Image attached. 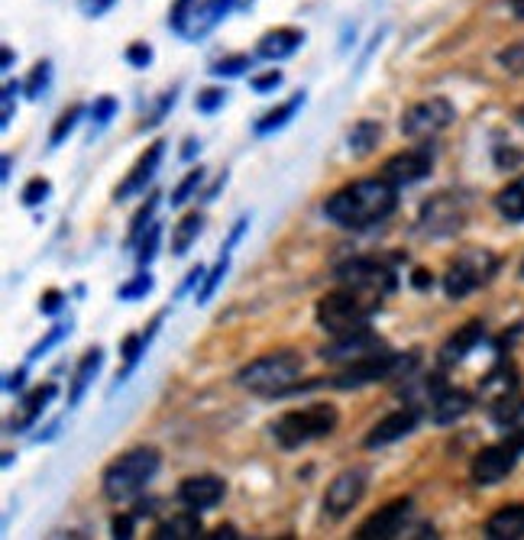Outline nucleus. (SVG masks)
Returning a JSON list of instances; mask_svg holds the SVG:
<instances>
[{"label": "nucleus", "instance_id": "c03bdc74", "mask_svg": "<svg viewBox=\"0 0 524 540\" xmlns=\"http://www.w3.org/2000/svg\"><path fill=\"white\" fill-rule=\"evenodd\" d=\"M65 334H68V324H55V327L49 330V334H46V337L39 340V343L33 346V350H30V359H39V356H46V353L52 350V346L59 343V340H62Z\"/></svg>", "mask_w": 524, "mask_h": 540}, {"label": "nucleus", "instance_id": "9b49d317", "mask_svg": "<svg viewBox=\"0 0 524 540\" xmlns=\"http://www.w3.org/2000/svg\"><path fill=\"white\" fill-rule=\"evenodd\" d=\"M382 350H385V340L369 324H363L356 330H347V334H337L334 343L321 350V359L330 366H350V363H360V359L376 356Z\"/></svg>", "mask_w": 524, "mask_h": 540}, {"label": "nucleus", "instance_id": "13d9d810", "mask_svg": "<svg viewBox=\"0 0 524 540\" xmlns=\"http://www.w3.org/2000/svg\"><path fill=\"white\" fill-rule=\"evenodd\" d=\"M198 149H201V143H198V140H185V149H182V156H185V159H191V156H195Z\"/></svg>", "mask_w": 524, "mask_h": 540}, {"label": "nucleus", "instance_id": "4be33fe9", "mask_svg": "<svg viewBox=\"0 0 524 540\" xmlns=\"http://www.w3.org/2000/svg\"><path fill=\"white\" fill-rule=\"evenodd\" d=\"M55 392H59V389H55L52 382H49V385H39V389H33L30 395L23 398V405L17 408V414H13V418H10L7 431H10V434H23L26 427H33V424L39 421V414H43L46 405L55 398Z\"/></svg>", "mask_w": 524, "mask_h": 540}, {"label": "nucleus", "instance_id": "bb28decb", "mask_svg": "<svg viewBox=\"0 0 524 540\" xmlns=\"http://www.w3.org/2000/svg\"><path fill=\"white\" fill-rule=\"evenodd\" d=\"M379 140H382V123L360 120V123H353V130L347 136V146H350V152H353L356 159H363V156H369V152L379 146Z\"/></svg>", "mask_w": 524, "mask_h": 540}, {"label": "nucleus", "instance_id": "c9c22d12", "mask_svg": "<svg viewBox=\"0 0 524 540\" xmlns=\"http://www.w3.org/2000/svg\"><path fill=\"white\" fill-rule=\"evenodd\" d=\"M195 10H198V0H175L169 13V26L175 33H188V23L195 17Z\"/></svg>", "mask_w": 524, "mask_h": 540}, {"label": "nucleus", "instance_id": "f257e3e1", "mask_svg": "<svg viewBox=\"0 0 524 540\" xmlns=\"http://www.w3.org/2000/svg\"><path fill=\"white\" fill-rule=\"evenodd\" d=\"M398 207V188L389 178H363L347 188L334 191L324 204V214L334 220L337 227L363 230L372 224H382L385 217H392Z\"/></svg>", "mask_w": 524, "mask_h": 540}, {"label": "nucleus", "instance_id": "603ef678", "mask_svg": "<svg viewBox=\"0 0 524 540\" xmlns=\"http://www.w3.org/2000/svg\"><path fill=\"white\" fill-rule=\"evenodd\" d=\"M114 4L117 0H81V10H85V17H104Z\"/></svg>", "mask_w": 524, "mask_h": 540}, {"label": "nucleus", "instance_id": "4468645a", "mask_svg": "<svg viewBox=\"0 0 524 540\" xmlns=\"http://www.w3.org/2000/svg\"><path fill=\"white\" fill-rule=\"evenodd\" d=\"M366 495V469H343L324 492V511L330 518H343L360 505Z\"/></svg>", "mask_w": 524, "mask_h": 540}, {"label": "nucleus", "instance_id": "c85d7f7f", "mask_svg": "<svg viewBox=\"0 0 524 540\" xmlns=\"http://www.w3.org/2000/svg\"><path fill=\"white\" fill-rule=\"evenodd\" d=\"M233 7V0H204V7L195 10V26L188 30V36H204L211 30V26L220 23V17H227V10Z\"/></svg>", "mask_w": 524, "mask_h": 540}, {"label": "nucleus", "instance_id": "b1692460", "mask_svg": "<svg viewBox=\"0 0 524 540\" xmlns=\"http://www.w3.org/2000/svg\"><path fill=\"white\" fill-rule=\"evenodd\" d=\"M470 405H473V398L466 395V392H460V389H440L437 395H434V401H431V418L437 421V424H453L457 418H463L466 411H470Z\"/></svg>", "mask_w": 524, "mask_h": 540}, {"label": "nucleus", "instance_id": "e2e57ef3", "mask_svg": "<svg viewBox=\"0 0 524 540\" xmlns=\"http://www.w3.org/2000/svg\"><path fill=\"white\" fill-rule=\"evenodd\" d=\"M518 123H524V107L518 110Z\"/></svg>", "mask_w": 524, "mask_h": 540}, {"label": "nucleus", "instance_id": "aec40b11", "mask_svg": "<svg viewBox=\"0 0 524 540\" xmlns=\"http://www.w3.org/2000/svg\"><path fill=\"white\" fill-rule=\"evenodd\" d=\"M301 46H305V33L295 30V26H279V30H269L259 39L256 55L259 59H269V62H282L288 55H295Z\"/></svg>", "mask_w": 524, "mask_h": 540}, {"label": "nucleus", "instance_id": "5701e85b", "mask_svg": "<svg viewBox=\"0 0 524 540\" xmlns=\"http://www.w3.org/2000/svg\"><path fill=\"white\" fill-rule=\"evenodd\" d=\"M489 540H521L524 537V505H505L486 521Z\"/></svg>", "mask_w": 524, "mask_h": 540}, {"label": "nucleus", "instance_id": "37998d69", "mask_svg": "<svg viewBox=\"0 0 524 540\" xmlns=\"http://www.w3.org/2000/svg\"><path fill=\"white\" fill-rule=\"evenodd\" d=\"M224 101H227V91H224V88H204V91L198 94L195 107L201 110V114H214L217 107H224Z\"/></svg>", "mask_w": 524, "mask_h": 540}, {"label": "nucleus", "instance_id": "7ed1b4c3", "mask_svg": "<svg viewBox=\"0 0 524 540\" xmlns=\"http://www.w3.org/2000/svg\"><path fill=\"white\" fill-rule=\"evenodd\" d=\"M156 473H159V450L136 447L104 469V495L110 502H130V498H136L153 482Z\"/></svg>", "mask_w": 524, "mask_h": 540}, {"label": "nucleus", "instance_id": "f704fd0d", "mask_svg": "<svg viewBox=\"0 0 524 540\" xmlns=\"http://www.w3.org/2000/svg\"><path fill=\"white\" fill-rule=\"evenodd\" d=\"M146 343H149V340H146V337H140V334H130L127 340H123L120 353H123V363H127V369H123L120 376H117L120 382H123V376H127V372H130L136 363H140V356L146 353Z\"/></svg>", "mask_w": 524, "mask_h": 540}, {"label": "nucleus", "instance_id": "0eeeda50", "mask_svg": "<svg viewBox=\"0 0 524 540\" xmlns=\"http://www.w3.org/2000/svg\"><path fill=\"white\" fill-rule=\"evenodd\" d=\"M495 269H499V259L489 249H466L457 259L450 262V269L444 275V292L447 298L460 301L470 292H476L479 285L492 282Z\"/></svg>", "mask_w": 524, "mask_h": 540}, {"label": "nucleus", "instance_id": "72a5a7b5", "mask_svg": "<svg viewBox=\"0 0 524 540\" xmlns=\"http://www.w3.org/2000/svg\"><path fill=\"white\" fill-rule=\"evenodd\" d=\"M78 120H81V107L75 104V107H68L65 114L55 120V127H52V136H49V143L52 146H59V143H65L68 140V133H72L75 127H78Z\"/></svg>", "mask_w": 524, "mask_h": 540}, {"label": "nucleus", "instance_id": "f03ea898", "mask_svg": "<svg viewBox=\"0 0 524 540\" xmlns=\"http://www.w3.org/2000/svg\"><path fill=\"white\" fill-rule=\"evenodd\" d=\"M301 369H305V359H301L295 350H275V353L253 359L250 366H243L237 372V382L253 395L275 398V395L298 389Z\"/></svg>", "mask_w": 524, "mask_h": 540}, {"label": "nucleus", "instance_id": "e433bc0d", "mask_svg": "<svg viewBox=\"0 0 524 540\" xmlns=\"http://www.w3.org/2000/svg\"><path fill=\"white\" fill-rule=\"evenodd\" d=\"M49 78H52V62H39L33 72H30V78H26V98H39V94H43L46 88H49Z\"/></svg>", "mask_w": 524, "mask_h": 540}, {"label": "nucleus", "instance_id": "052dcab7", "mask_svg": "<svg viewBox=\"0 0 524 540\" xmlns=\"http://www.w3.org/2000/svg\"><path fill=\"white\" fill-rule=\"evenodd\" d=\"M10 169H13V156H4V172H0V178H4V182L10 178Z\"/></svg>", "mask_w": 524, "mask_h": 540}, {"label": "nucleus", "instance_id": "6e6d98bb", "mask_svg": "<svg viewBox=\"0 0 524 540\" xmlns=\"http://www.w3.org/2000/svg\"><path fill=\"white\" fill-rule=\"evenodd\" d=\"M246 224H250V220H246V217H243V220H237V227H233V233H230V240L224 243V253H227V249H230L233 243H237V240L243 237V230H246Z\"/></svg>", "mask_w": 524, "mask_h": 540}, {"label": "nucleus", "instance_id": "9d476101", "mask_svg": "<svg viewBox=\"0 0 524 540\" xmlns=\"http://www.w3.org/2000/svg\"><path fill=\"white\" fill-rule=\"evenodd\" d=\"M457 120V110L447 98H427L421 104H411L402 114V133L411 140H431L440 130H447Z\"/></svg>", "mask_w": 524, "mask_h": 540}, {"label": "nucleus", "instance_id": "bf43d9fd", "mask_svg": "<svg viewBox=\"0 0 524 540\" xmlns=\"http://www.w3.org/2000/svg\"><path fill=\"white\" fill-rule=\"evenodd\" d=\"M508 7H512V13L518 20H524V0H508Z\"/></svg>", "mask_w": 524, "mask_h": 540}, {"label": "nucleus", "instance_id": "393cba45", "mask_svg": "<svg viewBox=\"0 0 524 540\" xmlns=\"http://www.w3.org/2000/svg\"><path fill=\"white\" fill-rule=\"evenodd\" d=\"M201 531L204 528H201L198 511L188 508V511H182V515H172V518H165L162 524H156L153 537L156 540H198Z\"/></svg>", "mask_w": 524, "mask_h": 540}, {"label": "nucleus", "instance_id": "20e7f679", "mask_svg": "<svg viewBox=\"0 0 524 540\" xmlns=\"http://www.w3.org/2000/svg\"><path fill=\"white\" fill-rule=\"evenodd\" d=\"M418 366V353H395L385 346L382 353L376 356H366L360 363H350L343 366L334 379H327V385H334L340 392H350V389H363V385L372 382H389V379H411V372Z\"/></svg>", "mask_w": 524, "mask_h": 540}, {"label": "nucleus", "instance_id": "412c9836", "mask_svg": "<svg viewBox=\"0 0 524 540\" xmlns=\"http://www.w3.org/2000/svg\"><path fill=\"white\" fill-rule=\"evenodd\" d=\"M482 337H486V327H482L479 321L463 324L457 334H453L444 346H440L437 359H440L444 366H457V363H463V359L476 350V346L482 343Z\"/></svg>", "mask_w": 524, "mask_h": 540}, {"label": "nucleus", "instance_id": "3c124183", "mask_svg": "<svg viewBox=\"0 0 524 540\" xmlns=\"http://www.w3.org/2000/svg\"><path fill=\"white\" fill-rule=\"evenodd\" d=\"M13 94H17V81H7L4 85V117H0V127H10V120H13Z\"/></svg>", "mask_w": 524, "mask_h": 540}, {"label": "nucleus", "instance_id": "864d4df0", "mask_svg": "<svg viewBox=\"0 0 524 540\" xmlns=\"http://www.w3.org/2000/svg\"><path fill=\"white\" fill-rule=\"evenodd\" d=\"M211 540H237L240 534H237V528L233 524H220V528H214V534H208Z\"/></svg>", "mask_w": 524, "mask_h": 540}, {"label": "nucleus", "instance_id": "79ce46f5", "mask_svg": "<svg viewBox=\"0 0 524 540\" xmlns=\"http://www.w3.org/2000/svg\"><path fill=\"white\" fill-rule=\"evenodd\" d=\"M201 178H204V172L201 169H195V172H188L182 182H178V188L172 191V207H182L191 195L198 191V185H201Z\"/></svg>", "mask_w": 524, "mask_h": 540}, {"label": "nucleus", "instance_id": "f3484780", "mask_svg": "<svg viewBox=\"0 0 524 540\" xmlns=\"http://www.w3.org/2000/svg\"><path fill=\"white\" fill-rule=\"evenodd\" d=\"M227 486L224 479L217 476H188L182 486H178V502L185 508H195V511H208L214 505L224 502Z\"/></svg>", "mask_w": 524, "mask_h": 540}, {"label": "nucleus", "instance_id": "6ab92c4d", "mask_svg": "<svg viewBox=\"0 0 524 540\" xmlns=\"http://www.w3.org/2000/svg\"><path fill=\"white\" fill-rule=\"evenodd\" d=\"M489 414H492V424L499 427L508 440L524 443V398H518L515 392L495 398Z\"/></svg>", "mask_w": 524, "mask_h": 540}, {"label": "nucleus", "instance_id": "7c9ffc66", "mask_svg": "<svg viewBox=\"0 0 524 540\" xmlns=\"http://www.w3.org/2000/svg\"><path fill=\"white\" fill-rule=\"evenodd\" d=\"M201 227H204V217H201L198 211H195V214H185V217H182V224L175 227V237H172V253H175V256H185L188 249H191V243L198 240Z\"/></svg>", "mask_w": 524, "mask_h": 540}, {"label": "nucleus", "instance_id": "6e6552de", "mask_svg": "<svg viewBox=\"0 0 524 540\" xmlns=\"http://www.w3.org/2000/svg\"><path fill=\"white\" fill-rule=\"evenodd\" d=\"M337 282L347 288H356V292H363V295H372V298H389L398 288L395 272L385 269L376 259L343 262V266H337Z\"/></svg>", "mask_w": 524, "mask_h": 540}, {"label": "nucleus", "instance_id": "c756f323", "mask_svg": "<svg viewBox=\"0 0 524 540\" xmlns=\"http://www.w3.org/2000/svg\"><path fill=\"white\" fill-rule=\"evenodd\" d=\"M495 207H499V214L505 220H524V178H518L515 185H508L499 191V198H495Z\"/></svg>", "mask_w": 524, "mask_h": 540}, {"label": "nucleus", "instance_id": "58836bf2", "mask_svg": "<svg viewBox=\"0 0 524 540\" xmlns=\"http://www.w3.org/2000/svg\"><path fill=\"white\" fill-rule=\"evenodd\" d=\"M227 262H230V259H227V253H224V256L217 259V266L208 272V279H204L201 292H198V304H208V301H211V295L217 292V285L224 282V275H227Z\"/></svg>", "mask_w": 524, "mask_h": 540}, {"label": "nucleus", "instance_id": "680f3d73", "mask_svg": "<svg viewBox=\"0 0 524 540\" xmlns=\"http://www.w3.org/2000/svg\"><path fill=\"white\" fill-rule=\"evenodd\" d=\"M10 65H13V49L7 46V49H4V68H10Z\"/></svg>", "mask_w": 524, "mask_h": 540}, {"label": "nucleus", "instance_id": "4d7b16f0", "mask_svg": "<svg viewBox=\"0 0 524 540\" xmlns=\"http://www.w3.org/2000/svg\"><path fill=\"white\" fill-rule=\"evenodd\" d=\"M23 379H26V369H17V372H13V376L7 379V389H10V392L23 389Z\"/></svg>", "mask_w": 524, "mask_h": 540}, {"label": "nucleus", "instance_id": "2eb2a0df", "mask_svg": "<svg viewBox=\"0 0 524 540\" xmlns=\"http://www.w3.org/2000/svg\"><path fill=\"white\" fill-rule=\"evenodd\" d=\"M411 515V498H395V502L382 505L379 511H372V515L356 528V540H389V537H398L405 528V521Z\"/></svg>", "mask_w": 524, "mask_h": 540}, {"label": "nucleus", "instance_id": "4c0bfd02", "mask_svg": "<svg viewBox=\"0 0 524 540\" xmlns=\"http://www.w3.org/2000/svg\"><path fill=\"white\" fill-rule=\"evenodd\" d=\"M49 195H52V185L46 182V178H30V182H26L23 191H20V201L26 207H39Z\"/></svg>", "mask_w": 524, "mask_h": 540}, {"label": "nucleus", "instance_id": "dca6fc26", "mask_svg": "<svg viewBox=\"0 0 524 540\" xmlns=\"http://www.w3.org/2000/svg\"><path fill=\"white\" fill-rule=\"evenodd\" d=\"M421 421V408L418 405H405L392 414H385L382 421L372 424V431L366 434V450H379V447H389L395 440H405L408 434H415V427Z\"/></svg>", "mask_w": 524, "mask_h": 540}, {"label": "nucleus", "instance_id": "2f4dec72", "mask_svg": "<svg viewBox=\"0 0 524 540\" xmlns=\"http://www.w3.org/2000/svg\"><path fill=\"white\" fill-rule=\"evenodd\" d=\"M156 207H159V195H149V201L136 211V217H133V227H130V237H127V243L133 246V243H140V237L149 230V224H153V214H156Z\"/></svg>", "mask_w": 524, "mask_h": 540}, {"label": "nucleus", "instance_id": "ea45409f", "mask_svg": "<svg viewBox=\"0 0 524 540\" xmlns=\"http://www.w3.org/2000/svg\"><path fill=\"white\" fill-rule=\"evenodd\" d=\"M149 292H153V275L149 272H140L133 282H127L120 288V301H136V298H146Z\"/></svg>", "mask_w": 524, "mask_h": 540}, {"label": "nucleus", "instance_id": "ddd939ff", "mask_svg": "<svg viewBox=\"0 0 524 540\" xmlns=\"http://www.w3.org/2000/svg\"><path fill=\"white\" fill-rule=\"evenodd\" d=\"M466 220V207L457 195H434L421 207V233L424 237H450V233H457Z\"/></svg>", "mask_w": 524, "mask_h": 540}, {"label": "nucleus", "instance_id": "0e129e2a", "mask_svg": "<svg viewBox=\"0 0 524 540\" xmlns=\"http://www.w3.org/2000/svg\"><path fill=\"white\" fill-rule=\"evenodd\" d=\"M521 279H524V262H521Z\"/></svg>", "mask_w": 524, "mask_h": 540}, {"label": "nucleus", "instance_id": "cd10ccee", "mask_svg": "<svg viewBox=\"0 0 524 540\" xmlns=\"http://www.w3.org/2000/svg\"><path fill=\"white\" fill-rule=\"evenodd\" d=\"M301 104H305V94H295L292 101L279 104V107H275V110H269V114L262 117V120H256V127H253V130H256L259 136H269V133H275V130H282L285 123H288V120H292V117L298 114V107H301Z\"/></svg>", "mask_w": 524, "mask_h": 540}, {"label": "nucleus", "instance_id": "1a4fd4ad", "mask_svg": "<svg viewBox=\"0 0 524 540\" xmlns=\"http://www.w3.org/2000/svg\"><path fill=\"white\" fill-rule=\"evenodd\" d=\"M521 450H524V443L508 440V437L502 443H492V447H482L473 456V466H470L473 482L476 486H499V482H505L508 476H512Z\"/></svg>", "mask_w": 524, "mask_h": 540}, {"label": "nucleus", "instance_id": "8fccbe9b", "mask_svg": "<svg viewBox=\"0 0 524 540\" xmlns=\"http://www.w3.org/2000/svg\"><path fill=\"white\" fill-rule=\"evenodd\" d=\"M279 85H282V72H275V68H272V72H266V75H256V78H253V88H256L259 94H266V91L279 88Z\"/></svg>", "mask_w": 524, "mask_h": 540}, {"label": "nucleus", "instance_id": "09e8293b", "mask_svg": "<svg viewBox=\"0 0 524 540\" xmlns=\"http://www.w3.org/2000/svg\"><path fill=\"white\" fill-rule=\"evenodd\" d=\"M133 524H136V515H114L110 531H114L117 540H127V537H133Z\"/></svg>", "mask_w": 524, "mask_h": 540}, {"label": "nucleus", "instance_id": "a211bd4d", "mask_svg": "<svg viewBox=\"0 0 524 540\" xmlns=\"http://www.w3.org/2000/svg\"><path fill=\"white\" fill-rule=\"evenodd\" d=\"M162 156H165V143H153L140 159H136V165L130 169V175L123 178V185L114 191V198L117 201H127L130 195H140V191H146V185L153 182V175L159 172V165H162Z\"/></svg>", "mask_w": 524, "mask_h": 540}, {"label": "nucleus", "instance_id": "a18cd8bd", "mask_svg": "<svg viewBox=\"0 0 524 540\" xmlns=\"http://www.w3.org/2000/svg\"><path fill=\"white\" fill-rule=\"evenodd\" d=\"M114 114H117V101L114 98H98L91 107V120L98 123V127H107Z\"/></svg>", "mask_w": 524, "mask_h": 540}, {"label": "nucleus", "instance_id": "49530a36", "mask_svg": "<svg viewBox=\"0 0 524 540\" xmlns=\"http://www.w3.org/2000/svg\"><path fill=\"white\" fill-rule=\"evenodd\" d=\"M127 62H130L133 68H146L149 62H153V49H149L146 43H133V46L127 49Z\"/></svg>", "mask_w": 524, "mask_h": 540}, {"label": "nucleus", "instance_id": "423d86ee", "mask_svg": "<svg viewBox=\"0 0 524 540\" xmlns=\"http://www.w3.org/2000/svg\"><path fill=\"white\" fill-rule=\"evenodd\" d=\"M340 414L334 405H311L301 411H288L272 424V434L282 450H298L311 440H321L334 434Z\"/></svg>", "mask_w": 524, "mask_h": 540}, {"label": "nucleus", "instance_id": "473e14b6", "mask_svg": "<svg viewBox=\"0 0 524 540\" xmlns=\"http://www.w3.org/2000/svg\"><path fill=\"white\" fill-rule=\"evenodd\" d=\"M159 240H162V227L159 224H149V230L140 237V249H136V262L140 266H149L159 253Z\"/></svg>", "mask_w": 524, "mask_h": 540}, {"label": "nucleus", "instance_id": "a878e982", "mask_svg": "<svg viewBox=\"0 0 524 540\" xmlns=\"http://www.w3.org/2000/svg\"><path fill=\"white\" fill-rule=\"evenodd\" d=\"M101 366H104V350H101V346H94V350H88L85 359H81L78 369H75L72 389H68V405H78V401L85 398L88 385H91L94 376H98V372H101Z\"/></svg>", "mask_w": 524, "mask_h": 540}, {"label": "nucleus", "instance_id": "f8f14e48", "mask_svg": "<svg viewBox=\"0 0 524 540\" xmlns=\"http://www.w3.org/2000/svg\"><path fill=\"white\" fill-rule=\"evenodd\" d=\"M431 169H434V146L421 143L415 149L395 152V156L382 165V178H389L395 188H408V185L424 182V178L431 175Z\"/></svg>", "mask_w": 524, "mask_h": 540}, {"label": "nucleus", "instance_id": "5fc2aeb1", "mask_svg": "<svg viewBox=\"0 0 524 540\" xmlns=\"http://www.w3.org/2000/svg\"><path fill=\"white\" fill-rule=\"evenodd\" d=\"M411 285L421 288V292H424V288H431V285H434L431 272H427V269H415V275H411Z\"/></svg>", "mask_w": 524, "mask_h": 540}, {"label": "nucleus", "instance_id": "39448f33", "mask_svg": "<svg viewBox=\"0 0 524 540\" xmlns=\"http://www.w3.org/2000/svg\"><path fill=\"white\" fill-rule=\"evenodd\" d=\"M382 308V298H372V295H363L356 292V288H347L340 285L337 292L324 295L321 301H317V324H321V330H327V334H347V330H356L369 324V317L376 314Z\"/></svg>", "mask_w": 524, "mask_h": 540}, {"label": "nucleus", "instance_id": "de8ad7c7", "mask_svg": "<svg viewBox=\"0 0 524 540\" xmlns=\"http://www.w3.org/2000/svg\"><path fill=\"white\" fill-rule=\"evenodd\" d=\"M62 304H65V295L59 292V288H49V292L39 298V311H43V314H59Z\"/></svg>", "mask_w": 524, "mask_h": 540}, {"label": "nucleus", "instance_id": "a19ab883", "mask_svg": "<svg viewBox=\"0 0 524 540\" xmlns=\"http://www.w3.org/2000/svg\"><path fill=\"white\" fill-rule=\"evenodd\" d=\"M246 68H250V55H230V59H220L211 72L217 78H237V75L246 72Z\"/></svg>", "mask_w": 524, "mask_h": 540}]
</instances>
